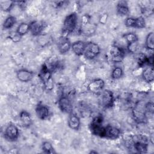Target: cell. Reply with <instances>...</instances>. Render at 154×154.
Instances as JSON below:
<instances>
[{
  "label": "cell",
  "instance_id": "1",
  "mask_svg": "<svg viewBox=\"0 0 154 154\" xmlns=\"http://www.w3.org/2000/svg\"><path fill=\"white\" fill-rule=\"evenodd\" d=\"M146 103L142 100L138 101L134 106L132 114L134 120L138 123H144L147 120Z\"/></svg>",
  "mask_w": 154,
  "mask_h": 154
},
{
  "label": "cell",
  "instance_id": "2",
  "mask_svg": "<svg viewBox=\"0 0 154 154\" xmlns=\"http://www.w3.org/2000/svg\"><path fill=\"white\" fill-rule=\"evenodd\" d=\"M78 23V16L75 13H72L67 15L64 19L62 32L64 36L72 33L76 28Z\"/></svg>",
  "mask_w": 154,
  "mask_h": 154
},
{
  "label": "cell",
  "instance_id": "3",
  "mask_svg": "<svg viewBox=\"0 0 154 154\" xmlns=\"http://www.w3.org/2000/svg\"><path fill=\"white\" fill-rule=\"evenodd\" d=\"M132 145L134 149L140 153L147 152L148 140L147 138L142 135H136L132 137Z\"/></svg>",
  "mask_w": 154,
  "mask_h": 154
},
{
  "label": "cell",
  "instance_id": "4",
  "mask_svg": "<svg viewBox=\"0 0 154 154\" xmlns=\"http://www.w3.org/2000/svg\"><path fill=\"white\" fill-rule=\"evenodd\" d=\"M52 72L47 68L46 65L43 64L38 75L40 79L43 82L45 88L48 90H51L54 87V82L52 77Z\"/></svg>",
  "mask_w": 154,
  "mask_h": 154
},
{
  "label": "cell",
  "instance_id": "5",
  "mask_svg": "<svg viewBox=\"0 0 154 154\" xmlns=\"http://www.w3.org/2000/svg\"><path fill=\"white\" fill-rule=\"evenodd\" d=\"M100 49L99 45L94 42H88L85 44V47L83 55L88 60H93L100 53Z\"/></svg>",
  "mask_w": 154,
  "mask_h": 154
},
{
  "label": "cell",
  "instance_id": "6",
  "mask_svg": "<svg viewBox=\"0 0 154 154\" xmlns=\"http://www.w3.org/2000/svg\"><path fill=\"white\" fill-rule=\"evenodd\" d=\"M100 94V102L101 105L105 108H109L113 106L114 97L112 91L108 90H103Z\"/></svg>",
  "mask_w": 154,
  "mask_h": 154
},
{
  "label": "cell",
  "instance_id": "7",
  "mask_svg": "<svg viewBox=\"0 0 154 154\" xmlns=\"http://www.w3.org/2000/svg\"><path fill=\"white\" fill-rule=\"evenodd\" d=\"M109 53L111 61L114 63H120L125 57L124 50L117 45H112L109 48Z\"/></svg>",
  "mask_w": 154,
  "mask_h": 154
},
{
  "label": "cell",
  "instance_id": "8",
  "mask_svg": "<svg viewBox=\"0 0 154 154\" xmlns=\"http://www.w3.org/2000/svg\"><path fill=\"white\" fill-rule=\"evenodd\" d=\"M19 135L18 128L13 123H10L7 126L4 131L5 138L11 141L16 140Z\"/></svg>",
  "mask_w": 154,
  "mask_h": 154
},
{
  "label": "cell",
  "instance_id": "9",
  "mask_svg": "<svg viewBox=\"0 0 154 154\" xmlns=\"http://www.w3.org/2000/svg\"><path fill=\"white\" fill-rule=\"evenodd\" d=\"M58 106L60 110L66 114H71L73 112V106L70 99L66 96H61L58 101Z\"/></svg>",
  "mask_w": 154,
  "mask_h": 154
},
{
  "label": "cell",
  "instance_id": "10",
  "mask_svg": "<svg viewBox=\"0 0 154 154\" xmlns=\"http://www.w3.org/2000/svg\"><path fill=\"white\" fill-rule=\"evenodd\" d=\"M105 85V82L103 79L97 78L92 80L88 84V90L92 93L99 94L103 90Z\"/></svg>",
  "mask_w": 154,
  "mask_h": 154
},
{
  "label": "cell",
  "instance_id": "11",
  "mask_svg": "<svg viewBox=\"0 0 154 154\" xmlns=\"http://www.w3.org/2000/svg\"><path fill=\"white\" fill-rule=\"evenodd\" d=\"M71 46L72 44L67 36L62 35L58 39L57 48L61 54L67 52L71 49Z\"/></svg>",
  "mask_w": 154,
  "mask_h": 154
},
{
  "label": "cell",
  "instance_id": "12",
  "mask_svg": "<svg viewBox=\"0 0 154 154\" xmlns=\"http://www.w3.org/2000/svg\"><path fill=\"white\" fill-rule=\"evenodd\" d=\"M46 27V23L42 21H33L29 23V31L32 35H39Z\"/></svg>",
  "mask_w": 154,
  "mask_h": 154
},
{
  "label": "cell",
  "instance_id": "13",
  "mask_svg": "<svg viewBox=\"0 0 154 154\" xmlns=\"http://www.w3.org/2000/svg\"><path fill=\"white\" fill-rule=\"evenodd\" d=\"M35 113L37 117L40 120H46L48 119L50 115L49 108L42 103H39L37 105L35 108Z\"/></svg>",
  "mask_w": 154,
  "mask_h": 154
},
{
  "label": "cell",
  "instance_id": "14",
  "mask_svg": "<svg viewBox=\"0 0 154 154\" xmlns=\"http://www.w3.org/2000/svg\"><path fill=\"white\" fill-rule=\"evenodd\" d=\"M120 135V131L119 128L111 125L105 126L104 138L111 140H115Z\"/></svg>",
  "mask_w": 154,
  "mask_h": 154
},
{
  "label": "cell",
  "instance_id": "15",
  "mask_svg": "<svg viewBox=\"0 0 154 154\" xmlns=\"http://www.w3.org/2000/svg\"><path fill=\"white\" fill-rule=\"evenodd\" d=\"M34 73L32 72L24 69H20L16 72L17 78L21 82H28L32 79Z\"/></svg>",
  "mask_w": 154,
  "mask_h": 154
},
{
  "label": "cell",
  "instance_id": "16",
  "mask_svg": "<svg viewBox=\"0 0 154 154\" xmlns=\"http://www.w3.org/2000/svg\"><path fill=\"white\" fill-rule=\"evenodd\" d=\"M67 124L70 129L78 131L80 128V119L76 114L72 112L71 114H69L67 120Z\"/></svg>",
  "mask_w": 154,
  "mask_h": 154
},
{
  "label": "cell",
  "instance_id": "17",
  "mask_svg": "<svg viewBox=\"0 0 154 154\" xmlns=\"http://www.w3.org/2000/svg\"><path fill=\"white\" fill-rule=\"evenodd\" d=\"M19 120L21 125L25 128L29 127L32 124V119L30 114L26 111H22L19 114Z\"/></svg>",
  "mask_w": 154,
  "mask_h": 154
},
{
  "label": "cell",
  "instance_id": "18",
  "mask_svg": "<svg viewBox=\"0 0 154 154\" xmlns=\"http://www.w3.org/2000/svg\"><path fill=\"white\" fill-rule=\"evenodd\" d=\"M85 43L83 41L79 40L76 41L72 44L71 49L72 51L78 56L82 55L84 54L85 47Z\"/></svg>",
  "mask_w": 154,
  "mask_h": 154
},
{
  "label": "cell",
  "instance_id": "19",
  "mask_svg": "<svg viewBox=\"0 0 154 154\" xmlns=\"http://www.w3.org/2000/svg\"><path fill=\"white\" fill-rule=\"evenodd\" d=\"M142 78L147 82H153L154 79V70L153 66L145 68L142 72Z\"/></svg>",
  "mask_w": 154,
  "mask_h": 154
},
{
  "label": "cell",
  "instance_id": "20",
  "mask_svg": "<svg viewBox=\"0 0 154 154\" xmlns=\"http://www.w3.org/2000/svg\"><path fill=\"white\" fill-rule=\"evenodd\" d=\"M116 9L117 13L120 16H126L129 13V7L127 2L125 1H119Z\"/></svg>",
  "mask_w": 154,
  "mask_h": 154
},
{
  "label": "cell",
  "instance_id": "21",
  "mask_svg": "<svg viewBox=\"0 0 154 154\" xmlns=\"http://www.w3.org/2000/svg\"><path fill=\"white\" fill-rule=\"evenodd\" d=\"M28 31H29V24L25 22L19 24L16 29V32L21 37L26 34Z\"/></svg>",
  "mask_w": 154,
  "mask_h": 154
},
{
  "label": "cell",
  "instance_id": "22",
  "mask_svg": "<svg viewBox=\"0 0 154 154\" xmlns=\"http://www.w3.org/2000/svg\"><path fill=\"white\" fill-rule=\"evenodd\" d=\"M146 47L149 50L153 51L154 49V34L153 32H149L146 38Z\"/></svg>",
  "mask_w": 154,
  "mask_h": 154
},
{
  "label": "cell",
  "instance_id": "23",
  "mask_svg": "<svg viewBox=\"0 0 154 154\" xmlns=\"http://www.w3.org/2000/svg\"><path fill=\"white\" fill-rule=\"evenodd\" d=\"M16 22V19L14 16H10L7 17L3 23V28L4 29H10L12 28Z\"/></svg>",
  "mask_w": 154,
  "mask_h": 154
},
{
  "label": "cell",
  "instance_id": "24",
  "mask_svg": "<svg viewBox=\"0 0 154 154\" xmlns=\"http://www.w3.org/2000/svg\"><path fill=\"white\" fill-rule=\"evenodd\" d=\"M42 149L44 153H55L52 144L49 141H44L42 145Z\"/></svg>",
  "mask_w": 154,
  "mask_h": 154
},
{
  "label": "cell",
  "instance_id": "25",
  "mask_svg": "<svg viewBox=\"0 0 154 154\" xmlns=\"http://www.w3.org/2000/svg\"><path fill=\"white\" fill-rule=\"evenodd\" d=\"M136 60L140 66H143L145 64H147V57L142 52H139L136 54Z\"/></svg>",
  "mask_w": 154,
  "mask_h": 154
},
{
  "label": "cell",
  "instance_id": "26",
  "mask_svg": "<svg viewBox=\"0 0 154 154\" xmlns=\"http://www.w3.org/2000/svg\"><path fill=\"white\" fill-rule=\"evenodd\" d=\"M14 4V1H1L0 2V6L2 10L4 11H10L13 6Z\"/></svg>",
  "mask_w": 154,
  "mask_h": 154
},
{
  "label": "cell",
  "instance_id": "27",
  "mask_svg": "<svg viewBox=\"0 0 154 154\" xmlns=\"http://www.w3.org/2000/svg\"><path fill=\"white\" fill-rule=\"evenodd\" d=\"M123 72L121 67H116L113 69L111 72V78L114 79H119L123 76Z\"/></svg>",
  "mask_w": 154,
  "mask_h": 154
},
{
  "label": "cell",
  "instance_id": "28",
  "mask_svg": "<svg viewBox=\"0 0 154 154\" xmlns=\"http://www.w3.org/2000/svg\"><path fill=\"white\" fill-rule=\"evenodd\" d=\"M146 26V21L143 17L140 16L135 18L134 20V28H143Z\"/></svg>",
  "mask_w": 154,
  "mask_h": 154
},
{
  "label": "cell",
  "instance_id": "29",
  "mask_svg": "<svg viewBox=\"0 0 154 154\" xmlns=\"http://www.w3.org/2000/svg\"><path fill=\"white\" fill-rule=\"evenodd\" d=\"M125 38L128 42V44L138 41V37L134 32H129L125 35Z\"/></svg>",
  "mask_w": 154,
  "mask_h": 154
},
{
  "label": "cell",
  "instance_id": "30",
  "mask_svg": "<svg viewBox=\"0 0 154 154\" xmlns=\"http://www.w3.org/2000/svg\"><path fill=\"white\" fill-rule=\"evenodd\" d=\"M138 44L137 41V42H135L128 44L127 49L129 52L135 54L138 50Z\"/></svg>",
  "mask_w": 154,
  "mask_h": 154
},
{
  "label": "cell",
  "instance_id": "31",
  "mask_svg": "<svg viewBox=\"0 0 154 154\" xmlns=\"http://www.w3.org/2000/svg\"><path fill=\"white\" fill-rule=\"evenodd\" d=\"M145 108H146V111L147 114H150L152 115L153 114L154 107H153V103L152 102H146L145 104Z\"/></svg>",
  "mask_w": 154,
  "mask_h": 154
},
{
  "label": "cell",
  "instance_id": "32",
  "mask_svg": "<svg viewBox=\"0 0 154 154\" xmlns=\"http://www.w3.org/2000/svg\"><path fill=\"white\" fill-rule=\"evenodd\" d=\"M20 37H21V36H20V35L16 32H16H13V34H11V35H10V38L13 42H19V41L20 40Z\"/></svg>",
  "mask_w": 154,
  "mask_h": 154
},
{
  "label": "cell",
  "instance_id": "33",
  "mask_svg": "<svg viewBox=\"0 0 154 154\" xmlns=\"http://www.w3.org/2000/svg\"><path fill=\"white\" fill-rule=\"evenodd\" d=\"M106 19H107V14H104L102 16H101V17L100 19V22L104 24L106 21Z\"/></svg>",
  "mask_w": 154,
  "mask_h": 154
},
{
  "label": "cell",
  "instance_id": "34",
  "mask_svg": "<svg viewBox=\"0 0 154 154\" xmlns=\"http://www.w3.org/2000/svg\"><path fill=\"white\" fill-rule=\"evenodd\" d=\"M90 153H97V152H96V151H93V150H92V151H91L90 152Z\"/></svg>",
  "mask_w": 154,
  "mask_h": 154
}]
</instances>
